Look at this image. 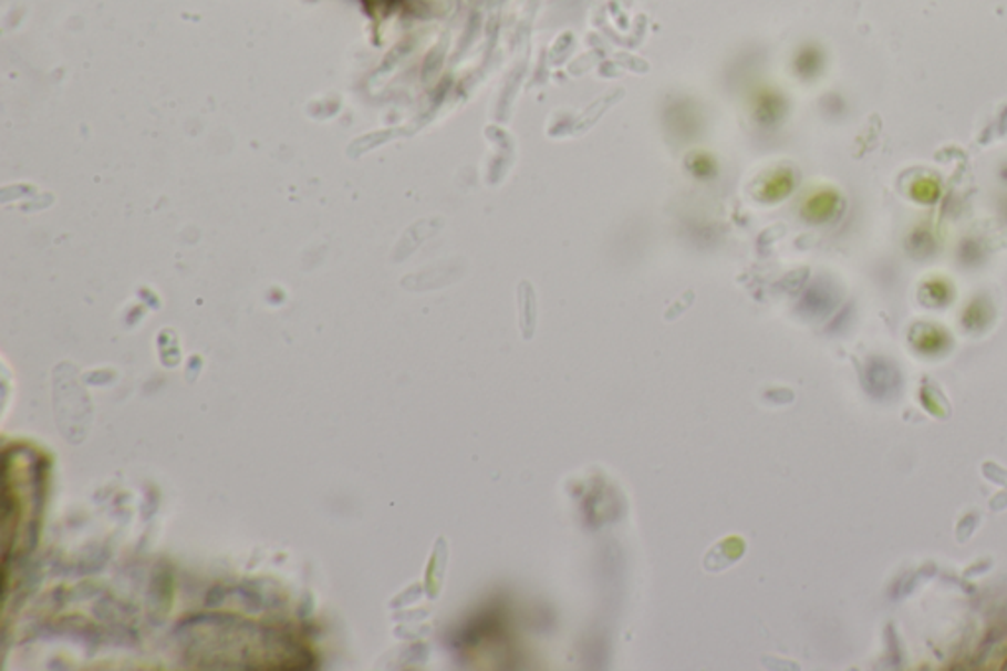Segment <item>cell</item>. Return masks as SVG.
<instances>
[{"label": "cell", "mask_w": 1007, "mask_h": 671, "mask_svg": "<svg viewBox=\"0 0 1007 671\" xmlns=\"http://www.w3.org/2000/svg\"><path fill=\"white\" fill-rule=\"evenodd\" d=\"M911 341L920 349L921 353H938L946 347V333L943 329L933 326H920L913 331Z\"/></svg>", "instance_id": "1"}, {"label": "cell", "mask_w": 1007, "mask_h": 671, "mask_svg": "<svg viewBox=\"0 0 1007 671\" xmlns=\"http://www.w3.org/2000/svg\"><path fill=\"white\" fill-rule=\"evenodd\" d=\"M837 207H839L837 194L834 192H824V194H819L809 202L807 215L813 221H824V219H831L832 213L837 211Z\"/></svg>", "instance_id": "2"}, {"label": "cell", "mask_w": 1007, "mask_h": 671, "mask_svg": "<svg viewBox=\"0 0 1007 671\" xmlns=\"http://www.w3.org/2000/svg\"><path fill=\"white\" fill-rule=\"evenodd\" d=\"M910 194L920 204H935L941 197V184L935 177H920L911 184Z\"/></svg>", "instance_id": "3"}, {"label": "cell", "mask_w": 1007, "mask_h": 671, "mask_svg": "<svg viewBox=\"0 0 1007 671\" xmlns=\"http://www.w3.org/2000/svg\"><path fill=\"white\" fill-rule=\"evenodd\" d=\"M925 290L928 292V298L933 301H937V303H943V301L948 300V296H951L948 286H946V282H941V280L928 282L927 286H925Z\"/></svg>", "instance_id": "4"}]
</instances>
